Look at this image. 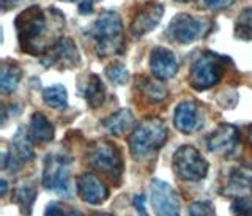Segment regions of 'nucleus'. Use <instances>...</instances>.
I'll list each match as a JSON object with an SVG mask.
<instances>
[{
	"label": "nucleus",
	"mask_w": 252,
	"mask_h": 216,
	"mask_svg": "<svg viewBox=\"0 0 252 216\" xmlns=\"http://www.w3.org/2000/svg\"><path fill=\"white\" fill-rule=\"evenodd\" d=\"M211 29V22L192 14L180 13L169 24V36L180 44H189L203 38Z\"/></svg>",
	"instance_id": "nucleus-8"
},
{
	"label": "nucleus",
	"mask_w": 252,
	"mask_h": 216,
	"mask_svg": "<svg viewBox=\"0 0 252 216\" xmlns=\"http://www.w3.org/2000/svg\"><path fill=\"white\" fill-rule=\"evenodd\" d=\"M106 76L110 82L117 84V85H123V84L128 82V79H129L128 70H126V67L122 65V63H112L110 67H107Z\"/></svg>",
	"instance_id": "nucleus-26"
},
{
	"label": "nucleus",
	"mask_w": 252,
	"mask_h": 216,
	"mask_svg": "<svg viewBox=\"0 0 252 216\" xmlns=\"http://www.w3.org/2000/svg\"><path fill=\"white\" fill-rule=\"evenodd\" d=\"M225 194L230 197H252V175L240 169L232 171L228 177Z\"/></svg>",
	"instance_id": "nucleus-18"
},
{
	"label": "nucleus",
	"mask_w": 252,
	"mask_h": 216,
	"mask_svg": "<svg viewBox=\"0 0 252 216\" xmlns=\"http://www.w3.org/2000/svg\"><path fill=\"white\" fill-rule=\"evenodd\" d=\"M21 2V0H2V6H3V10H10V8L16 6Z\"/></svg>",
	"instance_id": "nucleus-33"
},
{
	"label": "nucleus",
	"mask_w": 252,
	"mask_h": 216,
	"mask_svg": "<svg viewBox=\"0 0 252 216\" xmlns=\"http://www.w3.org/2000/svg\"><path fill=\"white\" fill-rule=\"evenodd\" d=\"M82 93H84V98L87 101V105L93 109L99 108L102 103H104L106 89H104V84H102V81L99 79L98 74H90L89 77H87Z\"/></svg>",
	"instance_id": "nucleus-20"
},
{
	"label": "nucleus",
	"mask_w": 252,
	"mask_h": 216,
	"mask_svg": "<svg viewBox=\"0 0 252 216\" xmlns=\"http://www.w3.org/2000/svg\"><path fill=\"white\" fill-rule=\"evenodd\" d=\"M47 16L39 6H30L16 18V32L19 44L24 52L43 55L49 46L46 43L47 35Z\"/></svg>",
	"instance_id": "nucleus-1"
},
{
	"label": "nucleus",
	"mask_w": 252,
	"mask_h": 216,
	"mask_svg": "<svg viewBox=\"0 0 252 216\" xmlns=\"http://www.w3.org/2000/svg\"><path fill=\"white\" fill-rule=\"evenodd\" d=\"M240 145L238 128L228 123L219 125L207 139V147L211 153L220 156H232Z\"/></svg>",
	"instance_id": "nucleus-11"
},
{
	"label": "nucleus",
	"mask_w": 252,
	"mask_h": 216,
	"mask_svg": "<svg viewBox=\"0 0 252 216\" xmlns=\"http://www.w3.org/2000/svg\"><path fill=\"white\" fill-rule=\"evenodd\" d=\"M251 210H252L251 197H236L230 207V212L233 216H244Z\"/></svg>",
	"instance_id": "nucleus-28"
},
{
	"label": "nucleus",
	"mask_w": 252,
	"mask_h": 216,
	"mask_svg": "<svg viewBox=\"0 0 252 216\" xmlns=\"http://www.w3.org/2000/svg\"><path fill=\"white\" fill-rule=\"evenodd\" d=\"M140 90L147 95L148 100H152L155 103H159L162 100H165L167 97V89L159 82V79H148L144 77L139 84Z\"/></svg>",
	"instance_id": "nucleus-24"
},
{
	"label": "nucleus",
	"mask_w": 252,
	"mask_h": 216,
	"mask_svg": "<svg viewBox=\"0 0 252 216\" xmlns=\"http://www.w3.org/2000/svg\"><path fill=\"white\" fill-rule=\"evenodd\" d=\"M44 216H65V212H63L62 205L57 202H51L46 207L44 210Z\"/></svg>",
	"instance_id": "nucleus-31"
},
{
	"label": "nucleus",
	"mask_w": 252,
	"mask_h": 216,
	"mask_svg": "<svg viewBox=\"0 0 252 216\" xmlns=\"http://www.w3.org/2000/svg\"><path fill=\"white\" fill-rule=\"evenodd\" d=\"M65 2H77L79 3V11L82 14H87L92 11L94 0H65Z\"/></svg>",
	"instance_id": "nucleus-32"
},
{
	"label": "nucleus",
	"mask_w": 252,
	"mask_h": 216,
	"mask_svg": "<svg viewBox=\"0 0 252 216\" xmlns=\"http://www.w3.org/2000/svg\"><path fill=\"white\" fill-rule=\"evenodd\" d=\"M89 35L94 43V49L101 57L118 55L125 51L123 24L115 11H104L92 24Z\"/></svg>",
	"instance_id": "nucleus-2"
},
{
	"label": "nucleus",
	"mask_w": 252,
	"mask_h": 216,
	"mask_svg": "<svg viewBox=\"0 0 252 216\" xmlns=\"http://www.w3.org/2000/svg\"><path fill=\"white\" fill-rule=\"evenodd\" d=\"M189 216H216V210L208 201H197L189 207Z\"/></svg>",
	"instance_id": "nucleus-27"
},
{
	"label": "nucleus",
	"mask_w": 252,
	"mask_h": 216,
	"mask_svg": "<svg viewBox=\"0 0 252 216\" xmlns=\"http://www.w3.org/2000/svg\"><path fill=\"white\" fill-rule=\"evenodd\" d=\"M162 14H164L162 5L155 3V5L147 6L145 10H142L136 18H134V21L131 22V27H129L131 35L134 38L144 36L145 34H148L150 30H153L158 24L161 22Z\"/></svg>",
	"instance_id": "nucleus-15"
},
{
	"label": "nucleus",
	"mask_w": 252,
	"mask_h": 216,
	"mask_svg": "<svg viewBox=\"0 0 252 216\" xmlns=\"http://www.w3.org/2000/svg\"><path fill=\"white\" fill-rule=\"evenodd\" d=\"M89 164L106 177L120 181L123 174V158L120 150L110 141H94L87 151Z\"/></svg>",
	"instance_id": "nucleus-4"
},
{
	"label": "nucleus",
	"mask_w": 252,
	"mask_h": 216,
	"mask_svg": "<svg viewBox=\"0 0 252 216\" xmlns=\"http://www.w3.org/2000/svg\"><path fill=\"white\" fill-rule=\"evenodd\" d=\"M69 216H85V215H84V213H81V212H74V210H73V212H71V215H69Z\"/></svg>",
	"instance_id": "nucleus-35"
},
{
	"label": "nucleus",
	"mask_w": 252,
	"mask_h": 216,
	"mask_svg": "<svg viewBox=\"0 0 252 216\" xmlns=\"http://www.w3.org/2000/svg\"><path fill=\"white\" fill-rule=\"evenodd\" d=\"M44 67H59V68H73L79 62L77 46L69 38H59L49 49L41 55Z\"/></svg>",
	"instance_id": "nucleus-10"
},
{
	"label": "nucleus",
	"mask_w": 252,
	"mask_h": 216,
	"mask_svg": "<svg viewBox=\"0 0 252 216\" xmlns=\"http://www.w3.org/2000/svg\"><path fill=\"white\" fill-rule=\"evenodd\" d=\"M29 134H30V139L35 144H46L54 139L55 130H54V125L47 120L44 114L35 112L30 118Z\"/></svg>",
	"instance_id": "nucleus-17"
},
{
	"label": "nucleus",
	"mask_w": 252,
	"mask_h": 216,
	"mask_svg": "<svg viewBox=\"0 0 252 216\" xmlns=\"http://www.w3.org/2000/svg\"><path fill=\"white\" fill-rule=\"evenodd\" d=\"M69 166L71 159L62 153H51L44 159L43 169V186L47 191L69 197L71 186H69Z\"/></svg>",
	"instance_id": "nucleus-5"
},
{
	"label": "nucleus",
	"mask_w": 252,
	"mask_h": 216,
	"mask_svg": "<svg viewBox=\"0 0 252 216\" xmlns=\"http://www.w3.org/2000/svg\"><path fill=\"white\" fill-rule=\"evenodd\" d=\"M235 36L238 39H244V41L252 39V6L240 13L235 22Z\"/></svg>",
	"instance_id": "nucleus-25"
},
{
	"label": "nucleus",
	"mask_w": 252,
	"mask_h": 216,
	"mask_svg": "<svg viewBox=\"0 0 252 216\" xmlns=\"http://www.w3.org/2000/svg\"><path fill=\"white\" fill-rule=\"evenodd\" d=\"M134 123H136V120H134V115L129 109H120L106 117L104 120H101V126L112 136H123L134 130L136 128Z\"/></svg>",
	"instance_id": "nucleus-16"
},
{
	"label": "nucleus",
	"mask_w": 252,
	"mask_h": 216,
	"mask_svg": "<svg viewBox=\"0 0 252 216\" xmlns=\"http://www.w3.org/2000/svg\"><path fill=\"white\" fill-rule=\"evenodd\" d=\"M77 194L84 202L99 205L109 199V189L106 183L93 174H82L77 179Z\"/></svg>",
	"instance_id": "nucleus-12"
},
{
	"label": "nucleus",
	"mask_w": 252,
	"mask_h": 216,
	"mask_svg": "<svg viewBox=\"0 0 252 216\" xmlns=\"http://www.w3.org/2000/svg\"><path fill=\"white\" fill-rule=\"evenodd\" d=\"M132 204H134V209H136V212H137V216H148V212H147V202H145V196H144V194L134 196Z\"/></svg>",
	"instance_id": "nucleus-30"
},
{
	"label": "nucleus",
	"mask_w": 252,
	"mask_h": 216,
	"mask_svg": "<svg viewBox=\"0 0 252 216\" xmlns=\"http://www.w3.org/2000/svg\"><path fill=\"white\" fill-rule=\"evenodd\" d=\"M200 114L199 108L194 101H183L175 108V114H173V123H175L177 130H180L185 134H192L200 128Z\"/></svg>",
	"instance_id": "nucleus-14"
},
{
	"label": "nucleus",
	"mask_w": 252,
	"mask_h": 216,
	"mask_svg": "<svg viewBox=\"0 0 252 216\" xmlns=\"http://www.w3.org/2000/svg\"><path fill=\"white\" fill-rule=\"evenodd\" d=\"M175 2H180V3H186V2H189V0H175Z\"/></svg>",
	"instance_id": "nucleus-37"
},
{
	"label": "nucleus",
	"mask_w": 252,
	"mask_h": 216,
	"mask_svg": "<svg viewBox=\"0 0 252 216\" xmlns=\"http://www.w3.org/2000/svg\"><path fill=\"white\" fill-rule=\"evenodd\" d=\"M224 74L220 57L213 52H205L194 62L189 74V84L195 90H208L215 87Z\"/></svg>",
	"instance_id": "nucleus-7"
},
{
	"label": "nucleus",
	"mask_w": 252,
	"mask_h": 216,
	"mask_svg": "<svg viewBox=\"0 0 252 216\" xmlns=\"http://www.w3.org/2000/svg\"><path fill=\"white\" fill-rule=\"evenodd\" d=\"M36 186L33 183H22V185L16 189V204L19 205V209L24 215L30 216L32 209H33L35 199H36Z\"/></svg>",
	"instance_id": "nucleus-22"
},
{
	"label": "nucleus",
	"mask_w": 252,
	"mask_h": 216,
	"mask_svg": "<svg viewBox=\"0 0 252 216\" xmlns=\"http://www.w3.org/2000/svg\"><path fill=\"white\" fill-rule=\"evenodd\" d=\"M244 216H252V210H251V212H248V213L244 215Z\"/></svg>",
	"instance_id": "nucleus-39"
},
{
	"label": "nucleus",
	"mask_w": 252,
	"mask_h": 216,
	"mask_svg": "<svg viewBox=\"0 0 252 216\" xmlns=\"http://www.w3.org/2000/svg\"><path fill=\"white\" fill-rule=\"evenodd\" d=\"M249 141H251V144H252V126H251V131H249Z\"/></svg>",
	"instance_id": "nucleus-36"
},
{
	"label": "nucleus",
	"mask_w": 252,
	"mask_h": 216,
	"mask_svg": "<svg viewBox=\"0 0 252 216\" xmlns=\"http://www.w3.org/2000/svg\"><path fill=\"white\" fill-rule=\"evenodd\" d=\"M150 70L156 79L165 81L177 74L178 62L172 51L165 47H155L150 54Z\"/></svg>",
	"instance_id": "nucleus-13"
},
{
	"label": "nucleus",
	"mask_w": 252,
	"mask_h": 216,
	"mask_svg": "<svg viewBox=\"0 0 252 216\" xmlns=\"http://www.w3.org/2000/svg\"><path fill=\"white\" fill-rule=\"evenodd\" d=\"M150 197L153 210L158 216H180V197L169 183L152 180Z\"/></svg>",
	"instance_id": "nucleus-9"
},
{
	"label": "nucleus",
	"mask_w": 252,
	"mask_h": 216,
	"mask_svg": "<svg viewBox=\"0 0 252 216\" xmlns=\"http://www.w3.org/2000/svg\"><path fill=\"white\" fill-rule=\"evenodd\" d=\"M22 70L16 63H3L0 70V90L3 95L13 93L18 89V84L21 82Z\"/></svg>",
	"instance_id": "nucleus-21"
},
{
	"label": "nucleus",
	"mask_w": 252,
	"mask_h": 216,
	"mask_svg": "<svg viewBox=\"0 0 252 216\" xmlns=\"http://www.w3.org/2000/svg\"><path fill=\"white\" fill-rule=\"evenodd\" d=\"M167 126L158 117H148L134 128L129 136V151L134 159L142 161L159 150L167 141Z\"/></svg>",
	"instance_id": "nucleus-3"
},
{
	"label": "nucleus",
	"mask_w": 252,
	"mask_h": 216,
	"mask_svg": "<svg viewBox=\"0 0 252 216\" xmlns=\"http://www.w3.org/2000/svg\"><path fill=\"white\" fill-rule=\"evenodd\" d=\"M6 188H8V186H6V180H5V179H2V196H5V194H6V191H8Z\"/></svg>",
	"instance_id": "nucleus-34"
},
{
	"label": "nucleus",
	"mask_w": 252,
	"mask_h": 216,
	"mask_svg": "<svg viewBox=\"0 0 252 216\" xmlns=\"http://www.w3.org/2000/svg\"><path fill=\"white\" fill-rule=\"evenodd\" d=\"M235 3V0H202V5L208 10H224Z\"/></svg>",
	"instance_id": "nucleus-29"
},
{
	"label": "nucleus",
	"mask_w": 252,
	"mask_h": 216,
	"mask_svg": "<svg viewBox=\"0 0 252 216\" xmlns=\"http://www.w3.org/2000/svg\"><path fill=\"white\" fill-rule=\"evenodd\" d=\"M43 100L49 108L63 109L68 105V92L63 85H51L43 90Z\"/></svg>",
	"instance_id": "nucleus-23"
},
{
	"label": "nucleus",
	"mask_w": 252,
	"mask_h": 216,
	"mask_svg": "<svg viewBox=\"0 0 252 216\" xmlns=\"http://www.w3.org/2000/svg\"><path fill=\"white\" fill-rule=\"evenodd\" d=\"M33 141L30 139V134L27 130L19 128L18 133L13 138V151L14 153L10 155V159H16L19 163H27L30 159H33V147H32Z\"/></svg>",
	"instance_id": "nucleus-19"
},
{
	"label": "nucleus",
	"mask_w": 252,
	"mask_h": 216,
	"mask_svg": "<svg viewBox=\"0 0 252 216\" xmlns=\"http://www.w3.org/2000/svg\"><path fill=\"white\" fill-rule=\"evenodd\" d=\"M208 161L192 145H181L173 153V171L185 181L203 180L208 174Z\"/></svg>",
	"instance_id": "nucleus-6"
},
{
	"label": "nucleus",
	"mask_w": 252,
	"mask_h": 216,
	"mask_svg": "<svg viewBox=\"0 0 252 216\" xmlns=\"http://www.w3.org/2000/svg\"><path fill=\"white\" fill-rule=\"evenodd\" d=\"M94 216H112V215H107V213H102V215H94Z\"/></svg>",
	"instance_id": "nucleus-38"
}]
</instances>
